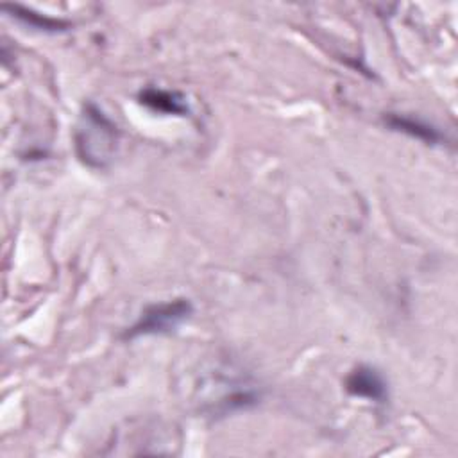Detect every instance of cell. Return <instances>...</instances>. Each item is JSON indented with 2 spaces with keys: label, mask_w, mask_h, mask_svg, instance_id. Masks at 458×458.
<instances>
[{
  "label": "cell",
  "mask_w": 458,
  "mask_h": 458,
  "mask_svg": "<svg viewBox=\"0 0 458 458\" xmlns=\"http://www.w3.org/2000/svg\"><path fill=\"white\" fill-rule=\"evenodd\" d=\"M116 138V125L98 107L88 104L75 132L79 157L89 166H106L114 152Z\"/></svg>",
  "instance_id": "obj_1"
},
{
  "label": "cell",
  "mask_w": 458,
  "mask_h": 458,
  "mask_svg": "<svg viewBox=\"0 0 458 458\" xmlns=\"http://www.w3.org/2000/svg\"><path fill=\"white\" fill-rule=\"evenodd\" d=\"M385 123L395 131H401V132H406L413 138H419L422 141H428V143H438L442 141V134L433 129L431 125L420 122V120H415L411 116H403V114H388L385 118Z\"/></svg>",
  "instance_id": "obj_5"
},
{
  "label": "cell",
  "mask_w": 458,
  "mask_h": 458,
  "mask_svg": "<svg viewBox=\"0 0 458 458\" xmlns=\"http://www.w3.org/2000/svg\"><path fill=\"white\" fill-rule=\"evenodd\" d=\"M345 388L351 395L363 397L374 403H385L388 399L386 381L374 367L360 365L345 379Z\"/></svg>",
  "instance_id": "obj_3"
},
{
  "label": "cell",
  "mask_w": 458,
  "mask_h": 458,
  "mask_svg": "<svg viewBox=\"0 0 458 458\" xmlns=\"http://www.w3.org/2000/svg\"><path fill=\"white\" fill-rule=\"evenodd\" d=\"M140 100L141 104H145L147 107L159 111V113H166V114H179L184 116L190 113L188 102L182 95H179L177 91H168V89H157V88H147L140 93Z\"/></svg>",
  "instance_id": "obj_4"
},
{
  "label": "cell",
  "mask_w": 458,
  "mask_h": 458,
  "mask_svg": "<svg viewBox=\"0 0 458 458\" xmlns=\"http://www.w3.org/2000/svg\"><path fill=\"white\" fill-rule=\"evenodd\" d=\"M193 313V306L188 299H174L166 302H157L147 306L140 318L123 333V338L132 340L147 335H161L170 333L179 327L190 315Z\"/></svg>",
  "instance_id": "obj_2"
},
{
  "label": "cell",
  "mask_w": 458,
  "mask_h": 458,
  "mask_svg": "<svg viewBox=\"0 0 458 458\" xmlns=\"http://www.w3.org/2000/svg\"><path fill=\"white\" fill-rule=\"evenodd\" d=\"M4 11H11L14 18H18L20 21L27 23L32 29H39V30H47V32H59V30H66L68 23L61 21V20H54V18H47L41 16L30 9H23L20 5H2Z\"/></svg>",
  "instance_id": "obj_6"
}]
</instances>
